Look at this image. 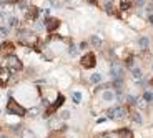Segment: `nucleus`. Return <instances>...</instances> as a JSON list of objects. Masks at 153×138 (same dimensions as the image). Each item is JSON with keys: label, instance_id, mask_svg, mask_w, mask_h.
<instances>
[{"label": "nucleus", "instance_id": "nucleus-1", "mask_svg": "<svg viewBox=\"0 0 153 138\" xmlns=\"http://www.w3.org/2000/svg\"><path fill=\"white\" fill-rule=\"evenodd\" d=\"M7 112L13 113V115H19V117L27 115V110L20 105V103H17V100H13V98L8 100V103H7Z\"/></svg>", "mask_w": 153, "mask_h": 138}, {"label": "nucleus", "instance_id": "nucleus-2", "mask_svg": "<svg viewBox=\"0 0 153 138\" xmlns=\"http://www.w3.org/2000/svg\"><path fill=\"white\" fill-rule=\"evenodd\" d=\"M80 63H82L83 68H93L95 63H97V60H95V53H92V52L85 53V55L82 57V60H80Z\"/></svg>", "mask_w": 153, "mask_h": 138}, {"label": "nucleus", "instance_id": "nucleus-3", "mask_svg": "<svg viewBox=\"0 0 153 138\" xmlns=\"http://www.w3.org/2000/svg\"><path fill=\"white\" fill-rule=\"evenodd\" d=\"M7 67L12 70V72H20L22 68H23V65H22V62H20L17 57H13V55H10V57H7Z\"/></svg>", "mask_w": 153, "mask_h": 138}, {"label": "nucleus", "instance_id": "nucleus-4", "mask_svg": "<svg viewBox=\"0 0 153 138\" xmlns=\"http://www.w3.org/2000/svg\"><path fill=\"white\" fill-rule=\"evenodd\" d=\"M13 52H15V45H13L12 42H3L2 45H0V55L2 57H10V55H13Z\"/></svg>", "mask_w": 153, "mask_h": 138}, {"label": "nucleus", "instance_id": "nucleus-5", "mask_svg": "<svg viewBox=\"0 0 153 138\" xmlns=\"http://www.w3.org/2000/svg\"><path fill=\"white\" fill-rule=\"evenodd\" d=\"M125 115H126V108L125 106H118V108H112V110H108V117H110V118H115V120L125 118Z\"/></svg>", "mask_w": 153, "mask_h": 138}, {"label": "nucleus", "instance_id": "nucleus-6", "mask_svg": "<svg viewBox=\"0 0 153 138\" xmlns=\"http://www.w3.org/2000/svg\"><path fill=\"white\" fill-rule=\"evenodd\" d=\"M110 75H112L113 80H121V77H123V68L117 62H113L112 67H110Z\"/></svg>", "mask_w": 153, "mask_h": 138}, {"label": "nucleus", "instance_id": "nucleus-7", "mask_svg": "<svg viewBox=\"0 0 153 138\" xmlns=\"http://www.w3.org/2000/svg\"><path fill=\"white\" fill-rule=\"evenodd\" d=\"M10 68L8 67H0V87H5L8 78H10Z\"/></svg>", "mask_w": 153, "mask_h": 138}, {"label": "nucleus", "instance_id": "nucleus-8", "mask_svg": "<svg viewBox=\"0 0 153 138\" xmlns=\"http://www.w3.org/2000/svg\"><path fill=\"white\" fill-rule=\"evenodd\" d=\"M45 27L48 32H55L57 28L60 27V20L58 19H53V17H48V19L45 20Z\"/></svg>", "mask_w": 153, "mask_h": 138}, {"label": "nucleus", "instance_id": "nucleus-9", "mask_svg": "<svg viewBox=\"0 0 153 138\" xmlns=\"http://www.w3.org/2000/svg\"><path fill=\"white\" fill-rule=\"evenodd\" d=\"M63 102H65V97H63V95H58V97H57V102H53L52 106H48V110H47V117H48V115H52L57 108H60V106L63 105Z\"/></svg>", "mask_w": 153, "mask_h": 138}, {"label": "nucleus", "instance_id": "nucleus-10", "mask_svg": "<svg viewBox=\"0 0 153 138\" xmlns=\"http://www.w3.org/2000/svg\"><path fill=\"white\" fill-rule=\"evenodd\" d=\"M37 15H38V8H37V7H30V8L27 10V20H35Z\"/></svg>", "mask_w": 153, "mask_h": 138}, {"label": "nucleus", "instance_id": "nucleus-11", "mask_svg": "<svg viewBox=\"0 0 153 138\" xmlns=\"http://www.w3.org/2000/svg\"><path fill=\"white\" fill-rule=\"evenodd\" d=\"M138 45H140V48H143V50H145V48L150 47V40L146 38V37H141V38L138 40Z\"/></svg>", "mask_w": 153, "mask_h": 138}, {"label": "nucleus", "instance_id": "nucleus-12", "mask_svg": "<svg viewBox=\"0 0 153 138\" xmlns=\"http://www.w3.org/2000/svg\"><path fill=\"white\" fill-rule=\"evenodd\" d=\"M120 138H133V133L130 132V130H126V128H123V130H120L118 132Z\"/></svg>", "mask_w": 153, "mask_h": 138}, {"label": "nucleus", "instance_id": "nucleus-13", "mask_svg": "<svg viewBox=\"0 0 153 138\" xmlns=\"http://www.w3.org/2000/svg\"><path fill=\"white\" fill-rule=\"evenodd\" d=\"M90 43H92L93 47H102V38H98L97 35H93L92 38H90Z\"/></svg>", "mask_w": 153, "mask_h": 138}, {"label": "nucleus", "instance_id": "nucleus-14", "mask_svg": "<svg viewBox=\"0 0 153 138\" xmlns=\"http://www.w3.org/2000/svg\"><path fill=\"white\" fill-rule=\"evenodd\" d=\"M132 75H133V78H137V80H140L141 77H143V73H141V70H140V68H133Z\"/></svg>", "mask_w": 153, "mask_h": 138}, {"label": "nucleus", "instance_id": "nucleus-15", "mask_svg": "<svg viewBox=\"0 0 153 138\" xmlns=\"http://www.w3.org/2000/svg\"><path fill=\"white\" fill-rule=\"evenodd\" d=\"M143 98H145L146 102H153V90H146V92L143 93Z\"/></svg>", "mask_w": 153, "mask_h": 138}, {"label": "nucleus", "instance_id": "nucleus-16", "mask_svg": "<svg viewBox=\"0 0 153 138\" xmlns=\"http://www.w3.org/2000/svg\"><path fill=\"white\" fill-rule=\"evenodd\" d=\"M103 100H106V102H113V100H115V95H113L112 92H105L103 93Z\"/></svg>", "mask_w": 153, "mask_h": 138}, {"label": "nucleus", "instance_id": "nucleus-17", "mask_svg": "<svg viewBox=\"0 0 153 138\" xmlns=\"http://www.w3.org/2000/svg\"><path fill=\"white\" fill-rule=\"evenodd\" d=\"M132 118H133V122H137V123H141V117H140V113H138V112H133V113H132Z\"/></svg>", "mask_w": 153, "mask_h": 138}, {"label": "nucleus", "instance_id": "nucleus-18", "mask_svg": "<svg viewBox=\"0 0 153 138\" xmlns=\"http://www.w3.org/2000/svg\"><path fill=\"white\" fill-rule=\"evenodd\" d=\"M72 98H73V102H75V103H80V100H82V95H80L78 92H73Z\"/></svg>", "mask_w": 153, "mask_h": 138}, {"label": "nucleus", "instance_id": "nucleus-19", "mask_svg": "<svg viewBox=\"0 0 153 138\" xmlns=\"http://www.w3.org/2000/svg\"><path fill=\"white\" fill-rule=\"evenodd\" d=\"M7 35H8V28L7 27H0V38H3Z\"/></svg>", "mask_w": 153, "mask_h": 138}, {"label": "nucleus", "instance_id": "nucleus-20", "mask_svg": "<svg viewBox=\"0 0 153 138\" xmlns=\"http://www.w3.org/2000/svg\"><path fill=\"white\" fill-rule=\"evenodd\" d=\"M8 23H10V27H17L19 25V20L15 19V17H10V19H8Z\"/></svg>", "mask_w": 153, "mask_h": 138}, {"label": "nucleus", "instance_id": "nucleus-21", "mask_svg": "<svg viewBox=\"0 0 153 138\" xmlns=\"http://www.w3.org/2000/svg\"><path fill=\"white\" fill-rule=\"evenodd\" d=\"M100 80H102V75H100V73H93L92 75V82L93 83H97V82H100Z\"/></svg>", "mask_w": 153, "mask_h": 138}, {"label": "nucleus", "instance_id": "nucleus-22", "mask_svg": "<svg viewBox=\"0 0 153 138\" xmlns=\"http://www.w3.org/2000/svg\"><path fill=\"white\" fill-rule=\"evenodd\" d=\"M130 8V2L128 0H121V10H128Z\"/></svg>", "mask_w": 153, "mask_h": 138}, {"label": "nucleus", "instance_id": "nucleus-23", "mask_svg": "<svg viewBox=\"0 0 153 138\" xmlns=\"http://www.w3.org/2000/svg\"><path fill=\"white\" fill-rule=\"evenodd\" d=\"M30 115H32V117H37V115H38V108H32V110H30Z\"/></svg>", "mask_w": 153, "mask_h": 138}, {"label": "nucleus", "instance_id": "nucleus-24", "mask_svg": "<svg viewBox=\"0 0 153 138\" xmlns=\"http://www.w3.org/2000/svg\"><path fill=\"white\" fill-rule=\"evenodd\" d=\"M60 117H62L63 120H67L68 117H70V112H62V113H60Z\"/></svg>", "mask_w": 153, "mask_h": 138}, {"label": "nucleus", "instance_id": "nucleus-25", "mask_svg": "<svg viewBox=\"0 0 153 138\" xmlns=\"http://www.w3.org/2000/svg\"><path fill=\"white\" fill-rule=\"evenodd\" d=\"M126 65H128V67H132V65H133V57H132V55L126 58Z\"/></svg>", "mask_w": 153, "mask_h": 138}, {"label": "nucleus", "instance_id": "nucleus-26", "mask_svg": "<svg viewBox=\"0 0 153 138\" xmlns=\"http://www.w3.org/2000/svg\"><path fill=\"white\" fill-rule=\"evenodd\" d=\"M146 0H135V3H137V7H141L143 3H145Z\"/></svg>", "mask_w": 153, "mask_h": 138}, {"label": "nucleus", "instance_id": "nucleus-27", "mask_svg": "<svg viewBox=\"0 0 153 138\" xmlns=\"http://www.w3.org/2000/svg\"><path fill=\"white\" fill-rule=\"evenodd\" d=\"M68 52H70V55H75V53H77V48H75V47H70Z\"/></svg>", "mask_w": 153, "mask_h": 138}, {"label": "nucleus", "instance_id": "nucleus-28", "mask_svg": "<svg viewBox=\"0 0 153 138\" xmlns=\"http://www.w3.org/2000/svg\"><path fill=\"white\" fill-rule=\"evenodd\" d=\"M150 22H152V23H153V15H150Z\"/></svg>", "mask_w": 153, "mask_h": 138}, {"label": "nucleus", "instance_id": "nucleus-29", "mask_svg": "<svg viewBox=\"0 0 153 138\" xmlns=\"http://www.w3.org/2000/svg\"><path fill=\"white\" fill-rule=\"evenodd\" d=\"M86 2H90V3H93V2H97V0H86Z\"/></svg>", "mask_w": 153, "mask_h": 138}, {"label": "nucleus", "instance_id": "nucleus-30", "mask_svg": "<svg viewBox=\"0 0 153 138\" xmlns=\"http://www.w3.org/2000/svg\"><path fill=\"white\" fill-rule=\"evenodd\" d=\"M150 83H152V85H153V80H150Z\"/></svg>", "mask_w": 153, "mask_h": 138}, {"label": "nucleus", "instance_id": "nucleus-31", "mask_svg": "<svg viewBox=\"0 0 153 138\" xmlns=\"http://www.w3.org/2000/svg\"><path fill=\"white\" fill-rule=\"evenodd\" d=\"M0 22H2V15H0Z\"/></svg>", "mask_w": 153, "mask_h": 138}, {"label": "nucleus", "instance_id": "nucleus-32", "mask_svg": "<svg viewBox=\"0 0 153 138\" xmlns=\"http://www.w3.org/2000/svg\"><path fill=\"white\" fill-rule=\"evenodd\" d=\"M0 138H7V137H0Z\"/></svg>", "mask_w": 153, "mask_h": 138}, {"label": "nucleus", "instance_id": "nucleus-33", "mask_svg": "<svg viewBox=\"0 0 153 138\" xmlns=\"http://www.w3.org/2000/svg\"><path fill=\"white\" fill-rule=\"evenodd\" d=\"M152 70H153V65H152Z\"/></svg>", "mask_w": 153, "mask_h": 138}]
</instances>
